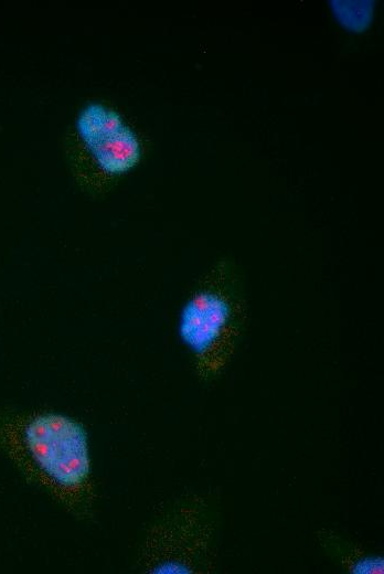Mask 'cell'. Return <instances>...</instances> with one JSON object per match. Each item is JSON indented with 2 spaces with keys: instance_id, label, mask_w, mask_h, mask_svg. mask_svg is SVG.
Segmentation results:
<instances>
[{
  "instance_id": "obj_4",
  "label": "cell",
  "mask_w": 384,
  "mask_h": 574,
  "mask_svg": "<svg viewBox=\"0 0 384 574\" xmlns=\"http://www.w3.org/2000/svg\"><path fill=\"white\" fill-rule=\"evenodd\" d=\"M98 167L109 174H121L132 169L141 156L136 134L126 125L118 131L86 146Z\"/></svg>"
},
{
  "instance_id": "obj_3",
  "label": "cell",
  "mask_w": 384,
  "mask_h": 574,
  "mask_svg": "<svg viewBox=\"0 0 384 574\" xmlns=\"http://www.w3.org/2000/svg\"><path fill=\"white\" fill-rule=\"evenodd\" d=\"M210 528L201 513L182 508L156 525L146 543L145 563L150 573H196L205 567Z\"/></svg>"
},
{
  "instance_id": "obj_5",
  "label": "cell",
  "mask_w": 384,
  "mask_h": 574,
  "mask_svg": "<svg viewBox=\"0 0 384 574\" xmlns=\"http://www.w3.org/2000/svg\"><path fill=\"white\" fill-rule=\"evenodd\" d=\"M124 126L119 113L100 103L87 104L76 118V129L86 146L118 131Z\"/></svg>"
},
{
  "instance_id": "obj_6",
  "label": "cell",
  "mask_w": 384,
  "mask_h": 574,
  "mask_svg": "<svg viewBox=\"0 0 384 574\" xmlns=\"http://www.w3.org/2000/svg\"><path fill=\"white\" fill-rule=\"evenodd\" d=\"M335 548L337 555L343 562L348 571L352 573H383L384 562L380 556H359L361 552H356L353 548H345L343 542L335 541L331 543Z\"/></svg>"
},
{
  "instance_id": "obj_1",
  "label": "cell",
  "mask_w": 384,
  "mask_h": 574,
  "mask_svg": "<svg viewBox=\"0 0 384 574\" xmlns=\"http://www.w3.org/2000/svg\"><path fill=\"white\" fill-rule=\"evenodd\" d=\"M247 319L241 270L231 262L215 264L185 300L179 336L192 353L196 371L214 379L230 364Z\"/></svg>"
},
{
  "instance_id": "obj_2",
  "label": "cell",
  "mask_w": 384,
  "mask_h": 574,
  "mask_svg": "<svg viewBox=\"0 0 384 574\" xmlns=\"http://www.w3.org/2000/svg\"><path fill=\"white\" fill-rule=\"evenodd\" d=\"M14 444L34 477L65 508L85 514L93 490L87 436L78 422L57 413L28 419Z\"/></svg>"
}]
</instances>
